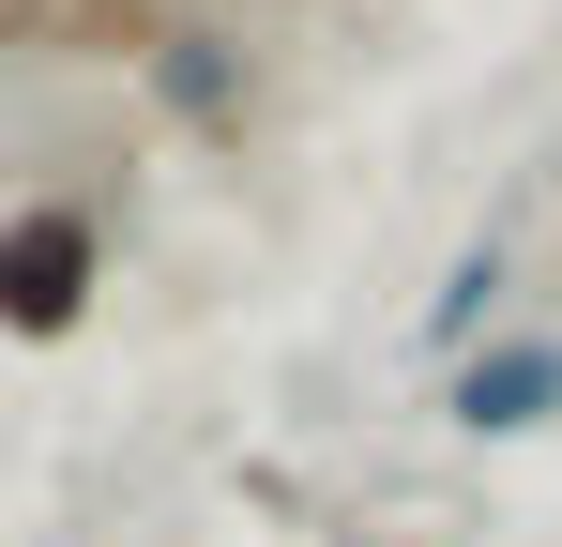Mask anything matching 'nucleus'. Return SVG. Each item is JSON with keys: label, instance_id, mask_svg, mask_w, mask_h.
Returning a JSON list of instances; mask_svg holds the SVG:
<instances>
[{"label": "nucleus", "instance_id": "f257e3e1", "mask_svg": "<svg viewBox=\"0 0 562 547\" xmlns=\"http://www.w3.org/2000/svg\"><path fill=\"white\" fill-rule=\"evenodd\" d=\"M92 274H106V244H92V213L77 198H15L0 213V335H77L92 320Z\"/></svg>", "mask_w": 562, "mask_h": 547}, {"label": "nucleus", "instance_id": "f03ea898", "mask_svg": "<svg viewBox=\"0 0 562 547\" xmlns=\"http://www.w3.org/2000/svg\"><path fill=\"white\" fill-rule=\"evenodd\" d=\"M548 411H562V350L548 335H502V350L457 365V426L471 442H517V426H548Z\"/></svg>", "mask_w": 562, "mask_h": 547}]
</instances>
